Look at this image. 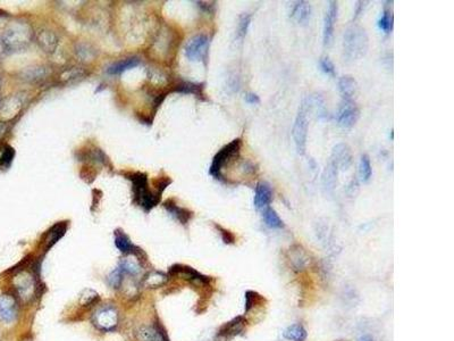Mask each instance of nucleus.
I'll list each match as a JSON object with an SVG mask.
<instances>
[{"mask_svg":"<svg viewBox=\"0 0 454 341\" xmlns=\"http://www.w3.org/2000/svg\"><path fill=\"white\" fill-rule=\"evenodd\" d=\"M14 155H15V153H14L13 148L5 147V149H3V152L1 154V156H0V166H3V168L9 166L11 162H13Z\"/></svg>","mask_w":454,"mask_h":341,"instance_id":"f704fd0d","label":"nucleus"},{"mask_svg":"<svg viewBox=\"0 0 454 341\" xmlns=\"http://www.w3.org/2000/svg\"><path fill=\"white\" fill-rule=\"evenodd\" d=\"M271 200H273V189H271V186L267 183V182H259V183L255 185L253 198L254 206L257 207L258 209H263L269 206Z\"/></svg>","mask_w":454,"mask_h":341,"instance_id":"ddd939ff","label":"nucleus"},{"mask_svg":"<svg viewBox=\"0 0 454 341\" xmlns=\"http://www.w3.org/2000/svg\"><path fill=\"white\" fill-rule=\"evenodd\" d=\"M18 306L16 298L10 294L0 296V321L6 323L14 322L17 318Z\"/></svg>","mask_w":454,"mask_h":341,"instance_id":"9d476101","label":"nucleus"},{"mask_svg":"<svg viewBox=\"0 0 454 341\" xmlns=\"http://www.w3.org/2000/svg\"><path fill=\"white\" fill-rule=\"evenodd\" d=\"M14 286L17 290L19 297L23 299H31L35 291L34 278L27 272H21L14 278Z\"/></svg>","mask_w":454,"mask_h":341,"instance_id":"9b49d317","label":"nucleus"},{"mask_svg":"<svg viewBox=\"0 0 454 341\" xmlns=\"http://www.w3.org/2000/svg\"><path fill=\"white\" fill-rule=\"evenodd\" d=\"M358 341H374V339H372L370 336H363Z\"/></svg>","mask_w":454,"mask_h":341,"instance_id":"ea45409f","label":"nucleus"},{"mask_svg":"<svg viewBox=\"0 0 454 341\" xmlns=\"http://www.w3.org/2000/svg\"><path fill=\"white\" fill-rule=\"evenodd\" d=\"M136 337L140 341H168L167 337L157 327H141L136 331Z\"/></svg>","mask_w":454,"mask_h":341,"instance_id":"6ab92c4d","label":"nucleus"},{"mask_svg":"<svg viewBox=\"0 0 454 341\" xmlns=\"http://www.w3.org/2000/svg\"><path fill=\"white\" fill-rule=\"evenodd\" d=\"M331 163L334 164L338 170H346L352 164V153L350 147L345 144L336 145L332 152Z\"/></svg>","mask_w":454,"mask_h":341,"instance_id":"f8f14e48","label":"nucleus"},{"mask_svg":"<svg viewBox=\"0 0 454 341\" xmlns=\"http://www.w3.org/2000/svg\"><path fill=\"white\" fill-rule=\"evenodd\" d=\"M359 116L360 112L356 105L353 103V100H343L338 114H336V120H338V124L340 127L348 129L355 125L359 120Z\"/></svg>","mask_w":454,"mask_h":341,"instance_id":"6e6552de","label":"nucleus"},{"mask_svg":"<svg viewBox=\"0 0 454 341\" xmlns=\"http://www.w3.org/2000/svg\"><path fill=\"white\" fill-rule=\"evenodd\" d=\"M262 217H263V221H265V223H266V225L271 227V229H283L284 227L283 220L278 216L276 210H275L274 208H271L270 206L263 208Z\"/></svg>","mask_w":454,"mask_h":341,"instance_id":"4be33fe9","label":"nucleus"},{"mask_svg":"<svg viewBox=\"0 0 454 341\" xmlns=\"http://www.w3.org/2000/svg\"><path fill=\"white\" fill-rule=\"evenodd\" d=\"M217 229L221 231L223 241H224L225 243H234L235 238H234V235L229 232V231L223 229V227H221V226H217Z\"/></svg>","mask_w":454,"mask_h":341,"instance_id":"e433bc0d","label":"nucleus"},{"mask_svg":"<svg viewBox=\"0 0 454 341\" xmlns=\"http://www.w3.org/2000/svg\"><path fill=\"white\" fill-rule=\"evenodd\" d=\"M245 101L250 105H257L260 103V98H259V96L257 95V93L249 92L245 95Z\"/></svg>","mask_w":454,"mask_h":341,"instance_id":"4c0bfd02","label":"nucleus"},{"mask_svg":"<svg viewBox=\"0 0 454 341\" xmlns=\"http://www.w3.org/2000/svg\"><path fill=\"white\" fill-rule=\"evenodd\" d=\"M123 273L119 269H116L115 271H113L108 277V283L113 289H119L123 284Z\"/></svg>","mask_w":454,"mask_h":341,"instance_id":"473e14b6","label":"nucleus"},{"mask_svg":"<svg viewBox=\"0 0 454 341\" xmlns=\"http://www.w3.org/2000/svg\"><path fill=\"white\" fill-rule=\"evenodd\" d=\"M338 170H339L336 169V166L334 164H332L330 162V164H328L325 172H324V175H323V183L327 190H333L335 188L336 177H338Z\"/></svg>","mask_w":454,"mask_h":341,"instance_id":"a878e982","label":"nucleus"},{"mask_svg":"<svg viewBox=\"0 0 454 341\" xmlns=\"http://www.w3.org/2000/svg\"><path fill=\"white\" fill-rule=\"evenodd\" d=\"M139 65V59L135 58V57H132V58H126V59H121L119 62L114 63L113 65L108 67L107 72L109 74L112 75H117L120 74L125 71L129 70V68H134Z\"/></svg>","mask_w":454,"mask_h":341,"instance_id":"412c9836","label":"nucleus"},{"mask_svg":"<svg viewBox=\"0 0 454 341\" xmlns=\"http://www.w3.org/2000/svg\"><path fill=\"white\" fill-rule=\"evenodd\" d=\"M312 9L311 5L307 1H297L292 7L290 16L294 21H297L299 24H308L311 18Z\"/></svg>","mask_w":454,"mask_h":341,"instance_id":"2eb2a0df","label":"nucleus"},{"mask_svg":"<svg viewBox=\"0 0 454 341\" xmlns=\"http://www.w3.org/2000/svg\"><path fill=\"white\" fill-rule=\"evenodd\" d=\"M319 66L320 70H322L325 74L331 75V76H335L336 71H335V66L332 60L328 58V57H323L319 60Z\"/></svg>","mask_w":454,"mask_h":341,"instance_id":"72a5a7b5","label":"nucleus"},{"mask_svg":"<svg viewBox=\"0 0 454 341\" xmlns=\"http://www.w3.org/2000/svg\"><path fill=\"white\" fill-rule=\"evenodd\" d=\"M242 148V139L237 138L230 141L228 145H226L223 147L216 155H215L212 166H210L209 173L210 175L214 176L217 180H223L222 170L226 164H228L233 158L237 157L240 155Z\"/></svg>","mask_w":454,"mask_h":341,"instance_id":"20e7f679","label":"nucleus"},{"mask_svg":"<svg viewBox=\"0 0 454 341\" xmlns=\"http://www.w3.org/2000/svg\"><path fill=\"white\" fill-rule=\"evenodd\" d=\"M291 261L292 264H293V266L295 267V270H302L303 267L307 265L308 257L306 254L303 253V250L300 248V247H298V250L292 251Z\"/></svg>","mask_w":454,"mask_h":341,"instance_id":"7c9ffc66","label":"nucleus"},{"mask_svg":"<svg viewBox=\"0 0 454 341\" xmlns=\"http://www.w3.org/2000/svg\"><path fill=\"white\" fill-rule=\"evenodd\" d=\"M372 174V168H371V162L370 158H369L368 155H362L361 158H360V163H359V176L360 180L362 182H368L370 180Z\"/></svg>","mask_w":454,"mask_h":341,"instance_id":"cd10ccee","label":"nucleus"},{"mask_svg":"<svg viewBox=\"0 0 454 341\" xmlns=\"http://www.w3.org/2000/svg\"><path fill=\"white\" fill-rule=\"evenodd\" d=\"M259 299V295L253 291H248L245 294V312H249L255 304V300Z\"/></svg>","mask_w":454,"mask_h":341,"instance_id":"c9c22d12","label":"nucleus"},{"mask_svg":"<svg viewBox=\"0 0 454 341\" xmlns=\"http://www.w3.org/2000/svg\"><path fill=\"white\" fill-rule=\"evenodd\" d=\"M339 91L343 100H353L356 91L355 80L350 75H344L339 80Z\"/></svg>","mask_w":454,"mask_h":341,"instance_id":"f3484780","label":"nucleus"},{"mask_svg":"<svg viewBox=\"0 0 454 341\" xmlns=\"http://www.w3.org/2000/svg\"><path fill=\"white\" fill-rule=\"evenodd\" d=\"M168 281V277L163 272H150L149 274H147L142 281V284L145 288H150V289H156V288H160L163 287L164 284L167 283Z\"/></svg>","mask_w":454,"mask_h":341,"instance_id":"aec40b11","label":"nucleus"},{"mask_svg":"<svg viewBox=\"0 0 454 341\" xmlns=\"http://www.w3.org/2000/svg\"><path fill=\"white\" fill-rule=\"evenodd\" d=\"M115 245L125 255L133 254V251H134L133 250L134 249V245L129 241L127 235L120 232V231H116L115 232Z\"/></svg>","mask_w":454,"mask_h":341,"instance_id":"393cba45","label":"nucleus"},{"mask_svg":"<svg viewBox=\"0 0 454 341\" xmlns=\"http://www.w3.org/2000/svg\"><path fill=\"white\" fill-rule=\"evenodd\" d=\"M119 315L115 307L104 306L97 310L92 316V323L100 331H113L118 326Z\"/></svg>","mask_w":454,"mask_h":341,"instance_id":"423d86ee","label":"nucleus"},{"mask_svg":"<svg viewBox=\"0 0 454 341\" xmlns=\"http://www.w3.org/2000/svg\"><path fill=\"white\" fill-rule=\"evenodd\" d=\"M210 40L205 34H198L190 39L185 46V55L190 60L207 62Z\"/></svg>","mask_w":454,"mask_h":341,"instance_id":"0eeeda50","label":"nucleus"},{"mask_svg":"<svg viewBox=\"0 0 454 341\" xmlns=\"http://www.w3.org/2000/svg\"><path fill=\"white\" fill-rule=\"evenodd\" d=\"M199 7L201 8L202 10L206 11V13H213L215 10V3H208V2H198Z\"/></svg>","mask_w":454,"mask_h":341,"instance_id":"58836bf2","label":"nucleus"},{"mask_svg":"<svg viewBox=\"0 0 454 341\" xmlns=\"http://www.w3.org/2000/svg\"><path fill=\"white\" fill-rule=\"evenodd\" d=\"M310 109V99L309 97H307V98L302 100L301 105H300L297 117H295L293 124V130H292V136H293L295 147H297V150L300 155H305L306 153Z\"/></svg>","mask_w":454,"mask_h":341,"instance_id":"f03ea898","label":"nucleus"},{"mask_svg":"<svg viewBox=\"0 0 454 341\" xmlns=\"http://www.w3.org/2000/svg\"><path fill=\"white\" fill-rule=\"evenodd\" d=\"M118 269L121 271L123 274L133 275V277H134V275H137L140 273L141 264L134 254H127L120 261Z\"/></svg>","mask_w":454,"mask_h":341,"instance_id":"a211bd4d","label":"nucleus"},{"mask_svg":"<svg viewBox=\"0 0 454 341\" xmlns=\"http://www.w3.org/2000/svg\"><path fill=\"white\" fill-rule=\"evenodd\" d=\"M251 18L252 16L249 13H244L240 16L238 18V24H237V30H236V39L242 41L243 39L245 38L246 33H248L249 26L251 24Z\"/></svg>","mask_w":454,"mask_h":341,"instance_id":"c756f323","label":"nucleus"},{"mask_svg":"<svg viewBox=\"0 0 454 341\" xmlns=\"http://www.w3.org/2000/svg\"><path fill=\"white\" fill-rule=\"evenodd\" d=\"M368 35L364 28L359 25H351L344 33L343 50L344 57L348 62L361 58L368 50Z\"/></svg>","mask_w":454,"mask_h":341,"instance_id":"f257e3e1","label":"nucleus"},{"mask_svg":"<svg viewBox=\"0 0 454 341\" xmlns=\"http://www.w3.org/2000/svg\"><path fill=\"white\" fill-rule=\"evenodd\" d=\"M31 40V30L25 24H16L3 33L1 44L8 51L19 50L26 47Z\"/></svg>","mask_w":454,"mask_h":341,"instance_id":"39448f33","label":"nucleus"},{"mask_svg":"<svg viewBox=\"0 0 454 341\" xmlns=\"http://www.w3.org/2000/svg\"><path fill=\"white\" fill-rule=\"evenodd\" d=\"M245 324L246 320L243 319L242 316H238V318L234 319L233 321H230V322L226 323L225 326L221 329L220 336L223 337V338H233V337H236L244 331Z\"/></svg>","mask_w":454,"mask_h":341,"instance_id":"dca6fc26","label":"nucleus"},{"mask_svg":"<svg viewBox=\"0 0 454 341\" xmlns=\"http://www.w3.org/2000/svg\"><path fill=\"white\" fill-rule=\"evenodd\" d=\"M66 229H67V225L64 224V223H59V224H57L52 227L49 234H48L47 240H46L47 249H49L50 247L54 246L55 243L63 237L65 232H66Z\"/></svg>","mask_w":454,"mask_h":341,"instance_id":"bb28decb","label":"nucleus"},{"mask_svg":"<svg viewBox=\"0 0 454 341\" xmlns=\"http://www.w3.org/2000/svg\"><path fill=\"white\" fill-rule=\"evenodd\" d=\"M339 15V5L336 1H331L328 5V9L326 11L325 18H324V30H323V40L324 44L326 47L331 46L334 39L335 32V23L338 21Z\"/></svg>","mask_w":454,"mask_h":341,"instance_id":"1a4fd4ad","label":"nucleus"},{"mask_svg":"<svg viewBox=\"0 0 454 341\" xmlns=\"http://www.w3.org/2000/svg\"><path fill=\"white\" fill-rule=\"evenodd\" d=\"M170 274H173V275L177 274L183 279L189 280V281H191L196 284H206L209 282L208 278L188 266H181V265L173 266L172 269H170Z\"/></svg>","mask_w":454,"mask_h":341,"instance_id":"4468645a","label":"nucleus"},{"mask_svg":"<svg viewBox=\"0 0 454 341\" xmlns=\"http://www.w3.org/2000/svg\"><path fill=\"white\" fill-rule=\"evenodd\" d=\"M378 26L385 33H391L393 30V14L391 8H388L387 6L384 8L382 15H380Z\"/></svg>","mask_w":454,"mask_h":341,"instance_id":"c85d7f7f","label":"nucleus"},{"mask_svg":"<svg viewBox=\"0 0 454 341\" xmlns=\"http://www.w3.org/2000/svg\"><path fill=\"white\" fill-rule=\"evenodd\" d=\"M283 336L291 341H305L307 339V331L301 324H293L284 331Z\"/></svg>","mask_w":454,"mask_h":341,"instance_id":"b1692460","label":"nucleus"},{"mask_svg":"<svg viewBox=\"0 0 454 341\" xmlns=\"http://www.w3.org/2000/svg\"><path fill=\"white\" fill-rule=\"evenodd\" d=\"M98 299L99 296L96 291H93L91 289H85L82 294H81L80 304L82 306H90L96 302H98Z\"/></svg>","mask_w":454,"mask_h":341,"instance_id":"2f4dec72","label":"nucleus"},{"mask_svg":"<svg viewBox=\"0 0 454 341\" xmlns=\"http://www.w3.org/2000/svg\"><path fill=\"white\" fill-rule=\"evenodd\" d=\"M134 202L141 206L145 212H149L159 202L160 194H153L148 188V178L143 173H135L132 177Z\"/></svg>","mask_w":454,"mask_h":341,"instance_id":"7ed1b4c3","label":"nucleus"},{"mask_svg":"<svg viewBox=\"0 0 454 341\" xmlns=\"http://www.w3.org/2000/svg\"><path fill=\"white\" fill-rule=\"evenodd\" d=\"M165 207H166V209L168 210V213L172 215L174 218H176L178 222L182 223V224H186V223L190 221V218L192 217V214L190 213L189 210L181 208V207L174 205L169 201L166 202Z\"/></svg>","mask_w":454,"mask_h":341,"instance_id":"5701e85b","label":"nucleus"}]
</instances>
